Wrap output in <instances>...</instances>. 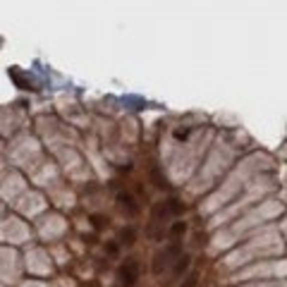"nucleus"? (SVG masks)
<instances>
[{
    "mask_svg": "<svg viewBox=\"0 0 287 287\" xmlns=\"http://www.w3.org/2000/svg\"><path fill=\"white\" fill-rule=\"evenodd\" d=\"M182 254L180 252V244H170V246H166L163 252H158V254L154 256V264H151V270H154V276H160L163 270H168L170 266L175 264V258Z\"/></svg>",
    "mask_w": 287,
    "mask_h": 287,
    "instance_id": "1",
    "label": "nucleus"
},
{
    "mask_svg": "<svg viewBox=\"0 0 287 287\" xmlns=\"http://www.w3.org/2000/svg\"><path fill=\"white\" fill-rule=\"evenodd\" d=\"M118 278H120L122 287H136V282H139V264H136L134 258H127V261L120 266Z\"/></svg>",
    "mask_w": 287,
    "mask_h": 287,
    "instance_id": "2",
    "label": "nucleus"
},
{
    "mask_svg": "<svg viewBox=\"0 0 287 287\" xmlns=\"http://www.w3.org/2000/svg\"><path fill=\"white\" fill-rule=\"evenodd\" d=\"M170 218H172V216H170V210H168L166 204H156L154 208H151V228H156V225L163 228Z\"/></svg>",
    "mask_w": 287,
    "mask_h": 287,
    "instance_id": "3",
    "label": "nucleus"
},
{
    "mask_svg": "<svg viewBox=\"0 0 287 287\" xmlns=\"http://www.w3.org/2000/svg\"><path fill=\"white\" fill-rule=\"evenodd\" d=\"M118 206H120L122 210H127L130 216H136V213H139V204H136L134 196L127 194V192H120V194H118Z\"/></svg>",
    "mask_w": 287,
    "mask_h": 287,
    "instance_id": "4",
    "label": "nucleus"
},
{
    "mask_svg": "<svg viewBox=\"0 0 287 287\" xmlns=\"http://www.w3.org/2000/svg\"><path fill=\"white\" fill-rule=\"evenodd\" d=\"M189 264H192V256H189V254H180V256L175 258V268H172V276H175V278L184 276V273H187V268H189Z\"/></svg>",
    "mask_w": 287,
    "mask_h": 287,
    "instance_id": "5",
    "label": "nucleus"
},
{
    "mask_svg": "<svg viewBox=\"0 0 287 287\" xmlns=\"http://www.w3.org/2000/svg\"><path fill=\"white\" fill-rule=\"evenodd\" d=\"M151 180H154V184L158 189H170V184H168V177L160 175V170H158V168H151Z\"/></svg>",
    "mask_w": 287,
    "mask_h": 287,
    "instance_id": "6",
    "label": "nucleus"
},
{
    "mask_svg": "<svg viewBox=\"0 0 287 287\" xmlns=\"http://www.w3.org/2000/svg\"><path fill=\"white\" fill-rule=\"evenodd\" d=\"M120 242L127 244V246H132V244L136 242V230H134V228H124V230L120 232Z\"/></svg>",
    "mask_w": 287,
    "mask_h": 287,
    "instance_id": "7",
    "label": "nucleus"
},
{
    "mask_svg": "<svg viewBox=\"0 0 287 287\" xmlns=\"http://www.w3.org/2000/svg\"><path fill=\"white\" fill-rule=\"evenodd\" d=\"M184 232H187V225H184L182 220H177L175 225H172V230H170V237H172V242H175V244L180 242V237H182Z\"/></svg>",
    "mask_w": 287,
    "mask_h": 287,
    "instance_id": "8",
    "label": "nucleus"
},
{
    "mask_svg": "<svg viewBox=\"0 0 287 287\" xmlns=\"http://www.w3.org/2000/svg\"><path fill=\"white\" fill-rule=\"evenodd\" d=\"M166 206H168V210H170V216H182V213H184V206L180 204V199H168Z\"/></svg>",
    "mask_w": 287,
    "mask_h": 287,
    "instance_id": "9",
    "label": "nucleus"
},
{
    "mask_svg": "<svg viewBox=\"0 0 287 287\" xmlns=\"http://www.w3.org/2000/svg\"><path fill=\"white\" fill-rule=\"evenodd\" d=\"M180 287H196V273H189L187 278H184V282Z\"/></svg>",
    "mask_w": 287,
    "mask_h": 287,
    "instance_id": "10",
    "label": "nucleus"
},
{
    "mask_svg": "<svg viewBox=\"0 0 287 287\" xmlns=\"http://www.w3.org/2000/svg\"><path fill=\"white\" fill-rule=\"evenodd\" d=\"M94 225H96V228H103V225H108V220H103L100 216H94Z\"/></svg>",
    "mask_w": 287,
    "mask_h": 287,
    "instance_id": "11",
    "label": "nucleus"
}]
</instances>
